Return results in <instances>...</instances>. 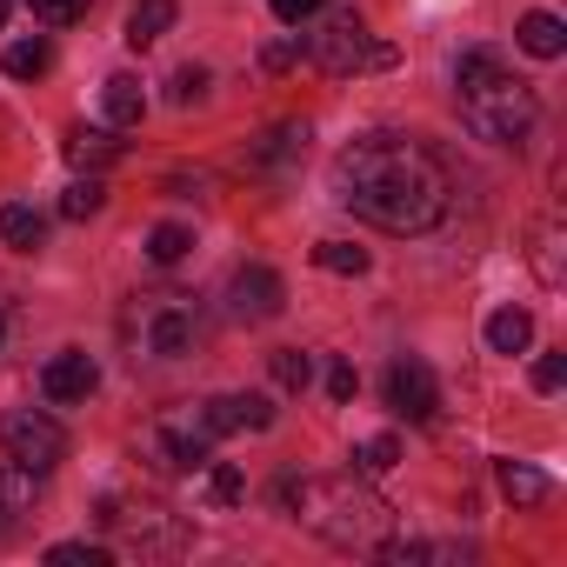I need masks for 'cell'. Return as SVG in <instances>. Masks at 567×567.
Returning a JSON list of instances; mask_svg holds the SVG:
<instances>
[{"mask_svg": "<svg viewBox=\"0 0 567 567\" xmlns=\"http://www.w3.org/2000/svg\"><path fill=\"white\" fill-rule=\"evenodd\" d=\"M28 8H34L48 28H74V21L87 14V0H28Z\"/></svg>", "mask_w": 567, "mask_h": 567, "instance_id": "cell-30", "label": "cell"}, {"mask_svg": "<svg viewBox=\"0 0 567 567\" xmlns=\"http://www.w3.org/2000/svg\"><path fill=\"white\" fill-rule=\"evenodd\" d=\"M315 267H328V274H368V247H348V240H321V247H315Z\"/></svg>", "mask_w": 567, "mask_h": 567, "instance_id": "cell-27", "label": "cell"}, {"mask_svg": "<svg viewBox=\"0 0 567 567\" xmlns=\"http://www.w3.org/2000/svg\"><path fill=\"white\" fill-rule=\"evenodd\" d=\"M280 308H288V280H280L274 267H240L234 280H227V315L234 321H274Z\"/></svg>", "mask_w": 567, "mask_h": 567, "instance_id": "cell-7", "label": "cell"}, {"mask_svg": "<svg viewBox=\"0 0 567 567\" xmlns=\"http://www.w3.org/2000/svg\"><path fill=\"white\" fill-rule=\"evenodd\" d=\"M200 421H207V434H260V427H274V408H267V394H214L200 408Z\"/></svg>", "mask_w": 567, "mask_h": 567, "instance_id": "cell-10", "label": "cell"}, {"mask_svg": "<svg viewBox=\"0 0 567 567\" xmlns=\"http://www.w3.org/2000/svg\"><path fill=\"white\" fill-rule=\"evenodd\" d=\"M534 341V315L527 308H501V315H487V348L494 354H520Z\"/></svg>", "mask_w": 567, "mask_h": 567, "instance_id": "cell-20", "label": "cell"}, {"mask_svg": "<svg viewBox=\"0 0 567 567\" xmlns=\"http://www.w3.org/2000/svg\"><path fill=\"white\" fill-rule=\"evenodd\" d=\"M187 247H194V227H181V220H161V227L147 234V260H154V267H174Z\"/></svg>", "mask_w": 567, "mask_h": 567, "instance_id": "cell-24", "label": "cell"}, {"mask_svg": "<svg viewBox=\"0 0 567 567\" xmlns=\"http://www.w3.org/2000/svg\"><path fill=\"white\" fill-rule=\"evenodd\" d=\"M514 41H520V54H534V61H560L567 54V28H560V14H520V28H514Z\"/></svg>", "mask_w": 567, "mask_h": 567, "instance_id": "cell-13", "label": "cell"}, {"mask_svg": "<svg viewBox=\"0 0 567 567\" xmlns=\"http://www.w3.org/2000/svg\"><path fill=\"white\" fill-rule=\"evenodd\" d=\"M454 87H461V121L481 141H494V147H520L534 134V121H540V94L520 74H507V61L487 54V48H467L461 54Z\"/></svg>", "mask_w": 567, "mask_h": 567, "instance_id": "cell-2", "label": "cell"}, {"mask_svg": "<svg viewBox=\"0 0 567 567\" xmlns=\"http://www.w3.org/2000/svg\"><path fill=\"white\" fill-rule=\"evenodd\" d=\"M34 514H41V474L8 461L0 467V540H14L21 527H34Z\"/></svg>", "mask_w": 567, "mask_h": 567, "instance_id": "cell-9", "label": "cell"}, {"mask_svg": "<svg viewBox=\"0 0 567 567\" xmlns=\"http://www.w3.org/2000/svg\"><path fill=\"white\" fill-rule=\"evenodd\" d=\"M134 454L154 467V474H200L207 461H214V434H207V421L200 414H167V421H147L141 434H134Z\"/></svg>", "mask_w": 567, "mask_h": 567, "instance_id": "cell-5", "label": "cell"}, {"mask_svg": "<svg viewBox=\"0 0 567 567\" xmlns=\"http://www.w3.org/2000/svg\"><path fill=\"white\" fill-rule=\"evenodd\" d=\"M494 474H501V494H507L514 507H540V501L554 494V481H547L540 467H527V461H501Z\"/></svg>", "mask_w": 567, "mask_h": 567, "instance_id": "cell-16", "label": "cell"}, {"mask_svg": "<svg viewBox=\"0 0 567 567\" xmlns=\"http://www.w3.org/2000/svg\"><path fill=\"white\" fill-rule=\"evenodd\" d=\"M68 161H74L81 174H101V167L121 161V141H114L107 127H74V134H68Z\"/></svg>", "mask_w": 567, "mask_h": 567, "instance_id": "cell-14", "label": "cell"}, {"mask_svg": "<svg viewBox=\"0 0 567 567\" xmlns=\"http://www.w3.org/2000/svg\"><path fill=\"white\" fill-rule=\"evenodd\" d=\"M267 8H274V21H288V28H301L315 8H321V0H267Z\"/></svg>", "mask_w": 567, "mask_h": 567, "instance_id": "cell-34", "label": "cell"}, {"mask_svg": "<svg viewBox=\"0 0 567 567\" xmlns=\"http://www.w3.org/2000/svg\"><path fill=\"white\" fill-rule=\"evenodd\" d=\"M194 341H200V315L194 308H161L154 321H147V354H161V361H181V354H194Z\"/></svg>", "mask_w": 567, "mask_h": 567, "instance_id": "cell-12", "label": "cell"}, {"mask_svg": "<svg viewBox=\"0 0 567 567\" xmlns=\"http://www.w3.org/2000/svg\"><path fill=\"white\" fill-rule=\"evenodd\" d=\"M0 68H8L14 81H41V74L54 68V48H48V41H14V48H8V61H0Z\"/></svg>", "mask_w": 567, "mask_h": 567, "instance_id": "cell-22", "label": "cell"}, {"mask_svg": "<svg viewBox=\"0 0 567 567\" xmlns=\"http://www.w3.org/2000/svg\"><path fill=\"white\" fill-rule=\"evenodd\" d=\"M0 240H8V247H21V254H34V247L48 240V214H41V207H28V200L0 207Z\"/></svg>", "mask_w": 567, "mask_h": 567, "instance_id": "cell-17", "label": "cell"}, {"mask_svg": "<svg viewBox=\"0 0 567 567\" xmlns=\"http://www.w3.org/2000/svg\"><path fill=\"white\" fill-rule=\"evenodd\" d=\"M181 14V0H141V8L127 14V48H154Z\"/></svg>", "mask_w": 567, "mask_h": 567, "instance_id": "cell-18", "label": "cell"}, {"mask_svg": "<svg viewBox=\"0 0 567 567\" xmlns=\"http://www.w3.org/2000/svg\"><path fill=\"white\" fill-rule=\"evenodd\" d=\"M388 408H394L401 421H434V408H441L434 368H427V361H394V368H388Z\"/></svg>", "mask_w": 567, "mask_h": 567, "instance_id": "cell-8", "label": "cell"}, {"mask_svg": "<svg viewBox=\"0 0 567 567\" xmlns=\"http://www.w3.org/2000/svg\"><path fill=\"white\" fill-rule=\"evenodd\" d=\"M328 394H334V401H354V394H361V374H354V361H334V368H328Z\"/></svg>", "mask_w": 567, "mask_h": 567, "instance_id": "cell-33", "label": "cell"}, {"mask_svg": "<svg viewBox=\"0 0 567 567\" xmlns=\"http://www.w3.org/2000/svg\"><path fill=\"white\" fill-rule=\"evenodd\" d=\"M301 147H308V121H280V127H267V134H260L254 167H280V161H295Z\"/></svg>", "mask_w": 567, "mask_h": 567, "instance_id": "cell-19", "label": "cell"}, {"mask_svg": "<svg viewBox=\"0 0 567 567\" xmlns=\"http://www.w3.org/2000/svg\"><path fill=\"white\" fill-rule=\"evenodd\" d=\"M295 61H301V41H267V48H260V68H267V74H288Z\"/></svg>", "mask_w": 567, "mask_h": 567, "instance_id": "cell-31", "label": "cell"}, {"mask_svg": "<svg viewBox=\"0 0 567 567\" xmlns=\"http://www.w3.org/2000/svg\"><path fill=\"white\" fill-rule=\"evenodd\" d=\"M0 334H8V315H0Z\"/></svg>", "mask_w": 567, "mask_h": 567, "instance_id": "cell-36", "label": "cell"}, {"mask_svg": "<svg viewBox=\"0 0 567 567\" xmlns=\"http://www.w3.org/2000/svg\"><path fill=\"white\" fill-rule=\"evenodd\" d=\"M267 374H274V388L301 394V388L315 381V354H301V348H274V354H267Z\"/></svg>", "mask_w": 567, "mask_h": 567, "instance_id": "cell-21", "label": "cell"}, {"mask_svg": "<svg viewBox=\"0 0 567 567\" xmlns=\"http://www.w3.org/2000/svg\"><path fill=\"white\" fill-rule=\"evenodd\" d=\"M200 474H207V501H214V507H234V501L247 494V474H240L234 461H207Z\"/></svg>", "mask_w": 567, "mask_h": 567, "instance_id": "cell-26", "label": "cell"}, {"mask_svg": "<svg viewBox=\"0 0 567 567\" xmlns=\"http://www.w3.org/2000/svg\"><path fill=\"white\" fill-rule=\"evenodd\" d=\"M394 461H401V441H394V434H374V441L354 447V474H368V481L394 474Z\"/></svg>", "mask_w": 567, "mask_h": 567, "instance_id": "cell-25", "label": "cell"}, {"mask_svg": "<svg viewBox=\"0 0 567 567\" xmlns=\"http://www.w3.org/2000/svg\"><path fill=\"white\" fill-rule=\"evenodd\" d=\"M308 21H315L308 54H315V68H321V74L348 81V74H361V68H368V48H374V41H368V21H361L354 0H321Z\"/></svg>", "mask_w": 567, "mask_h": 567, "instance_id": "cell-4", "label": "cell"}, {"mask_svg": "<svg viewBox=\"0 0 567 567\" xmlns=\"http://www.w3.org/2000/svg\"><path fill=\"white\" fill-rule=\"evenodd\" d=\"M101 388V368H94V354H54L48 368H41V394L54 401V408H68V401H87Z\"/></svg>", "mask_w": 567, "mask_h": 567, "instance_id": "cell-11", "label": "cell"}, {"mask_svg": "<svg viewBox=\"0 0 567 567\" xmlns=\"http://www.w3.org/2000/svg\"><path fill=\"white\" fill-rule=\"evenodd\" d=\"M0 447H8V461L48 474V467L68 461V427L41 408H14V414H0Z\"/></svg>", "mask_w": 567, "mask_h": 567, "instance_id": "cell-6", "label": "cell"}, {"mask_svg": "<svg viewBox=\"0 0 567 567\" xmlns=\"http://www.w3.org/2000/svg\"><path fill=\"white\" fill-rule=\"evenodd\" d=\"M334 200L388 234H427L447 220V167L408 134H361L334 161Z\"/></svg>", "mask_w": 567, "mask_h": 567, "instance_id": "cell-1", "label": "cell"}, {"mask_svg": "<svg viewBox=\"0 0 567 567\" xmlns=\"http://www.w3.org/2000/svg\"><path fill=\"white\" fill-rule=\"evenodd\" d=\"M48 567H107V547H94V540H61V547H48Z\"/></svg>", "mask_w": 567, "mask_h": 567, "instance_id": "cell-28", "label": "cell"}, {"mask_svg": "<svg viewBox=\"0 0 567 567\" xmlns=\"http://www.w3.org/2000/svg\"><path fill=\"white\" fill-rule=\"evenodd\" d=\"M101 114H107L114 127H141V114H147V94H141V81H134V74H114V81L101 87Z\"/></svg>", "mask_w": 567, "mask_h": 567, "instance_id": "cell-15", "label": "cell"}, {"mask_svg": "<svg viewBox=\"0 0 567 567\" xmlns=\"http://www.w3.org/2000/svg\"><path fill=\"white\" fill-rule=\"evenodd\" d=\"M167 101H174V107H200V101H207V68H181L174 87H167Z\"/></svg>", "mask_w": 567, "mask_h": 567, "instance_id": "cell-29", "label": "cell"}, {"mask_svg": "<svg viewBox=\"0 0 567 567\" xmlns=\"http://www.w3.org/2000/svg\"><path fill=\"white\" fill-rule=\"evenodd\" d=\"M8 14H14V8H8V0H0V28H8Z\"/></svg>", "mask_w": 567, "mask_h": 567, "instance_id": "cell-35", "label": "cell"}, {"mask_svg": "<svg viewBox=\"0 0 567 567\" xmlns=\"http://www.w3.org/2000/svg\"><path fill=\"white\" fill-rule=\"evenodd\" d=\"M107 207V187H101V174H87V181H74L68 194H61V220H94Z\"/></svg>", "mask_w": 567, "mask_h": 567, "instance_id": "cell-23", "label": "cell"}, {"mask_svg": "<svg viewBox=\"0 0 567 567\" xmlns=\"http://www.w3.org/2000/svg\"><path fill=\"white\" fill-rule=\"evenodd\" d=\"M560 381H567V354H540V361H534V388H540V394H554Z\"/></svg>", "mask_w": 567, "mask_h": 567, "instance_id": "cell-32", "label": "cell"}, {"mask_svg": "<svg viewBox=\"0 0 567 567\" xmlns=\"http://www.w3.org/2000/svg\"><path fill=\"white\" fill-rule=\"evenodd\" d=\"M288 514H301L328 547H354V554H368V547H381L388 540V501L368 487V474H334V481H301L295 487V507Z\"/></svg>", "mask_w": 567, "mask_h": 567, "instance_id": "cell-3", "label": "cell"}]
</instances>
